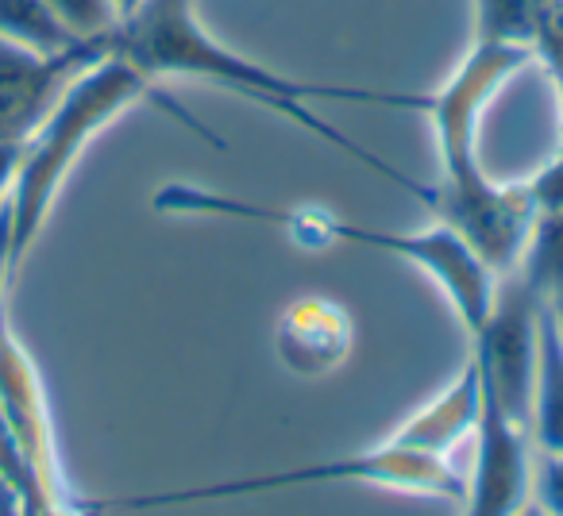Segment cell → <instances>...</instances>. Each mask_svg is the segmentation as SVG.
Returning <instances> with one entry per match:
<instances>
[{
	"label": "cell",
	"mask_w": 563,
	"mask_h": 516,
	"mask_svg": "<svg viewBox=\"0 0 563 516\" xmlns=\"http://www.w3.org/2000/svg\"><path fill=\"white\" fill-rule=\"evenodd\" d=\"M135 4H140V0H120V9H124V16H128V12L135 9Z\"/></svg>",
	"instance_id": "obj_16"
},
{
	"label": "cell",
	"mask_w": 563,
	"mask_h": 516,
	"mask_svg": "<svg viewBox=\"0 0 563 516\" xmlns=\"http://www.w3.org/2000/svg\"><path fill=\"white\" fill-rule=\"evenodd\" d=\"M525 186H529V197L537 204V216L540 212H563V150Z\"/></svg>",
	"instance_id": "obj_13"
},
{
	"label": "cell",
	"mask_w": 563,
	"mask_h": 516,
	"mask_svg": "<svg viewBox=\"0 0 563 516\" xmlns=\"http://www.w3.org/2000/svg\"><path fill=\"white\" fill-rule=\"evenodd\" d=\"M475 4V43H537L540 20L552 0H471Z\"/></svg>",
	"instance_id": "obj_9"
},
{
	"label": "cell",
	"mask_w": 563,
	"mask_h": 516,
	"mask_svg": "<svg viewBox=\"0 0 563 516\" xmlns=\"http://www.w3.org/2000/svg\"><path fill=\"white\" fill-rule=\"evenodd\" d=\"M104 55H112V43L35 51L0 40V143H27L70 81Z\"/></svg>",
	"instance_id": "obj_5"
},
{
	"label": "cell",
	"mask_w": 563,
	"mask_h": 516,
	"mask_svg": "<svg viewBox=\"0 0 563 516\" xmlns=\"http://www.w3.org/2000/svg\"><path fill=\"white\" fill-rule=\"evenodd\" d=\"M517 516H548V513H544V508L537 505V501H529V505H525V508H521V513H517Z\"/></svg>",
	"instance_id": "obj_15"
},
{
	"label": "cell",
	"mask_w": 563,
	"mask_h": 516,
	"mask_svg": "<svg viewBox=\"0 0 563 516\" xmlns=\"http://www.w3.org/2000/svg\"><path fill=\"white\" fill-rule=\"evenodd\" d=\"M478 397H483V390H478V367L467 355V362H463V370L455 374V382L448 385L440 397H432L424 408H417L386 444L406 447V451H417V455H432V459H448V455L475 431Z\"/></svg>",
	"instance_id": "obj_7"
},
{
	"label": "cell",
	"mask_w": 563,
	"mask_h": 516,
	"mask_svg": "<svg viewBox=\"0 0 563 516\" xmlns=\"http://www.w3.org/2000/svg\"><path fill=\"white\" fill-rule=\"evenodd\" d=\"M274 347H278L282 367L294 374H329L344 362L347 347H352V321L332 301L306 298L282 313Z\"/></svg>",
	"instance_id": "obj_6"
},
{
	"label": "cell",
	"mask_w": 563,
	"mask_h": 516,
	"mask_svg": "<svg viewBox=\"0 0 563 516\" xmlns=\"http://www.w3.org/2000/svg\"><path fill=\"white\" fill-rule=\"evenodd\" d=\"M529 439L532 451L563 455V328L555 313L540 309V347H537V378H532L529 401Z\"/></svg>",
	"instance_id": "obj_8"
},
{
	"label": "cell",
	"mask_w": 563,
	"mask_h": 516,
	"mask_svg": "<svg viewBox=\"0 0 563 516\" xmlns=\"http://www.w3.org/2000/svg\"><path fill=\"white\" fill-rule=\"evenodd\" d=\"M12 278H16V267H12V209L4 201L0 204V293Z\"/></svg>",
	"instance_id": "obj_14"
},
{
	"label": "cell",
	"mask_w": 563,
	"mask_h": 516,
	"mask_svg": "<svg viewBox=\"0 0 563 516\" xmlns=\"http://www.w3.org/2000/svg\"><path fill=\"white\" fill-rule=\"evenodd\" d=\"M532 501L548 516H563V455L532 451Z\"/></svg>",
	"instance_id": "obj_12"
},
{
	"label": "cell",
	"mask_w": 563,
	"mask_h": 516,
	"mask_svg": "<svg viewBox=\"0 0 563 516\" xmlns=\"http://www.w3.org/2000/svg\"><path fill=\"white\" fill-rule=\"evenodd\" d=\"M155 212L166 216H224V220H251V224H274L290 239L306 243L313 235L317 243H360L371 250H386V255L401 258L421 274L437 282V290L455 309L460 324L467 336L483 328L486 313H490L494 290H498V274L486 267L483 258L460 239L448 224H432L424 232H375V227L347 224L336 220L324 209H266L255 201H240V197L212 193V189H197L186 181H174L155 193Z\"/></svg>",
	"instance_id": "obj_3"
},
{
	"label": "cell",
	"mask_w": 563,
	"mask_h": 516,
	"mask_svg": "<svg viewBox=\"0 0 563 516\" xmlns=\"http://www.w3.org/2000/svg\"><path fill=\"white\" fill-rule=\"evenodd\" d=\"M47 9L74 43H112L124 24L120 0H47Z\"/></svg>",
	"instance_id": "obj_11"
},
{
	"label": "cell",
	"mask_w": 563,
	"mask_h": 516,
	"mask_svg": "<svg viewBox=\"0 0 563 516\" xmlns=\"http://www.w3.org/2000/svg\"><path fill=\"white\" fill-rule=\"evenodd\" d=\"M112 55H120L124 63H132L143 78H151L155 86H163L166 78H197L212 81V86L240 93L255 104H266L278 116H290L294 124H301L306 132L329 139L332 147H340L344 155H352L355 162L371 166L383 178L398 181L401 189H409L413 197L429 193V186L398 173L390 162H383L378 155L363 150L360 143L347 139L340 127H332L321 112H313V104L340 101V104H383V109H409L424 112L429 93H398V89H363V86H329V81H298L286 74L271 70L263 63L228 51L220 40H212V32L197 16V0H140L120 24L117 40H112Z\"/></svg>",
	"instance_id": "obj_1"
},
{
	"label": "cell",
	"mask_w": 563,
	"mask_h": 516,
	"mask_svg": "<svg viewBox=\"0 0 563 516\" xmlns=\"http://www.w3.org/2000/svg\"><path fill=\"white\" fill-rule=\"evenodd\" d=\"M0 40L35 51H66L74 40L63 32L47 0H0Z\"/></svg>",
	"instance_id": "obj_10"
},
{
	"label": "cell",
	"mask_w": 563,
	"mask_h": 516,
	"mask_svg": "<svg viewBox=\"0 0 563 516\" xmlns=\"http://www.w3.org/2000/svg\"><path fill=\"white\" fill-rule=\"evenodd\" d=\"M140 101H155L158 109H166L174 120H181V124L194 127L197 135H205L212 147H224L209 127L197 124L194 116H186V109H181L163 86L143 78L132 63H124L120 55L97 58L89 70H81L78 78L70 81V89L58 97V104L47 112V120L27 135L24 150H20V170L9 193L12 267L16 270L27 250H32V243L40 239L51 204H55L58 189H63L66 173H70L74 162L81 158L86 143L93 139L101 127H109L120 112H128Z\"/></svg>",
	"instance_id": "obj_2"
},
{
	"label": "cell",
	"mask_w": 563,
	"mask_h": 516,
	"mask_svg": "<svg viewBox=\"0 0 563 516\" xmlns=\"http://www.w3.org/2000/svg\"><path fill=\"white\" fill-rule=\"evenodd\" d=\"M471 470L463 474V516H517L532 501V439L478 382Z\"/></svg>",
	"instance_id": "obj_4"
}]
</instances>
